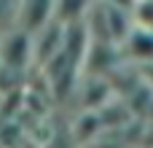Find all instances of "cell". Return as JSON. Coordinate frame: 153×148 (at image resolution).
I'll return each instance as SVG.
<instances>
[{
    "label": "cell",
    "instance_id": "6da1fadb",
    "mask_svg": "<svg viewBox=\"0 0 153 148\" xmlns=\"http://www.w3.org/2000/svg\"><path fill=\"white\" fill-rule=\"evenodd\" d=\"M32 62V38L13 30L0 38V65L8 70H24Z\"/></svg>",
    "mask_w": 153,
    "mask_h": 148
},
{
    "label": "cell",
    "instance_id": "7a4b0ae2",
    "mask_svg": "<svg viewBox=\"0 0 153 148\" xmlns=\"http://www.w3.org/2000/svg\"><path fill=\"white\" fill-rule=\"evenodd\" d=\"M51 22H54V3H48V0H24V3H19V13H16V30L19 32L32 38Z\"/></svg>",
    "mask_w": 153,
    "mask_h": 148
},
{
    "label": "cell",
    "instance_id": "3957f363",
    "mask_svg": "<svg viewBox=\"0 0 153 148\" xmlns=\"http://www.w3.org/2000/svg\"><path fill=\"white\" fill-rule=\"evenodd\" d=\"M121 51H126V59L137 62L140 67L153 65V32L151 30L134 27V30L129 32V38L121 43Z\"/></svg>",
    "mask_w": 153,
    "mask_h": 148
},
{
    "label": "cell",
    "instance_id": "277c9868",
    "mask_svg": "<svg viewBox=\"0 0 153 148\" xmlns=\"http://www.w3.org/2000/svg\"><path fill=\"white\" fill-rule=\"evenodd\" d=\"M91 3H54V22H59L62 27H70V24H81L89 13Z\"/></svg>",
    "mask_w": 153,
    "mask_h": 148
},
{
    "label": "cell",
    "instance_id": "5b68a950",
    "mask_svg": "<svg viewBox=\"0 0 153 148\" xmlns=\"http://www.w3.org/2000/svg\"><path fill=\"white\" fill-rule=\"evenodd\" d=\"M132 13H134V27L151 30L153 32V0H140V3H134Z\"/></svg>",
    "mask_w": 153,
    "mask_h": 148
},
{
    "label": "cell",
    "instance_id": "8992f818",
    "mask_svg": "<svg viewBox=\"0 0 153 148\" xmlns=\"http://www.w3.org/2000/svg\"><path fill=\"white\" fill-rule=\"evenodd\" d=\"M140 78H143V84H145V86H151V89H153V65L140 67Z\"/></svg>",
    "mask_w": 153,
    "mask_h": 148
}]
</instances>
